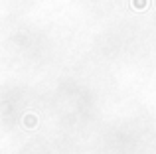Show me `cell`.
Instances as JSON below:
<instances>
[]
</instances>
